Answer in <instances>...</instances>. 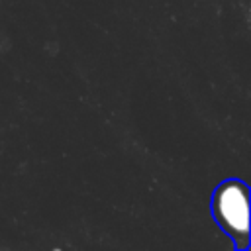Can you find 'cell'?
<instances>
[{
    "label": "cell",
    "instance_id": "obj_1",
    "mask_svg": "<svg viewBox=\"0 0 251 251\" xmlns=\"http://www.w3.org/2000/svg\"><path fill=\"white\" fill-rule=\"evenodd\" d=\"M214 222L233 241L237 251H245L251 243L249 235V186L239 178L222 180L210 202Z\"/></svg>",
    "mask_w": 251,
    "mask_h": 251
}]
</instances>
